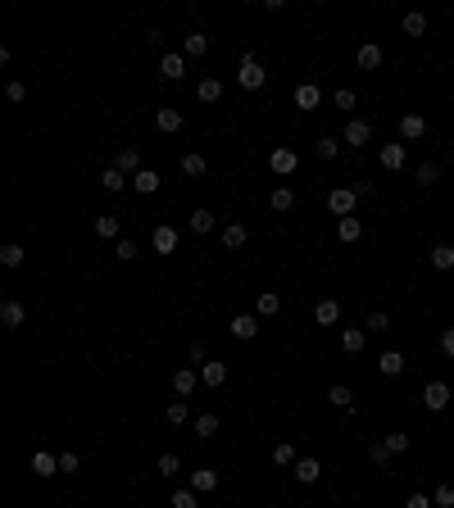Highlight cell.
<instances>
[{"instance_id": "6da1fadb", "label": "cell", "mask_w": 454, "mask_h": 508, "mask_svg": "<svg viewBox=\"0 0 454 508\" xmlns=\"http://www.w3.org/2000/svg\"><path fill=\"white\" fill-rule=\"evenodd\" d=\"M237 82L246 91H259L264 82H268V73H264V64L255 59V54H241V68H237Z\"/></svg>"}, {"instance_id": "7a4b0ae2", "label": "cell", "mask_w": 454, "mask_h": 508, "mask_svg": "<svg viewBox=\"0 0 454 508\" xmlns=\"http://www.w3.org/2000/svg\"><path fill=\"white\" fill-rule=\"evenodd\" d=\"M355 200H359L355 186H336V191L327 195V209H332L336 218H350V214H355Z\"/></svg>"}, {"instance_id": "3957f363", "label": "cell", "mask_w": 454, "mask_h": 508, "mask_svg": "<svg viewBox=\"0 0 454 508\" xmlns=\"http://www.w3.org/2000/svg\"><path fill=\"white\" fill-rule=\"evenodd\" d=\"M268 168H273L277 177H291L295 168H300V154H295V150H286V145H277V150L268 154Z\"/></svg>"}, {"instance_id": "277c9868", "label": "cell", "mask_w": 454, "mask_h": 508, "mask_svg": "<svg viewBox=\"0 0 454 508\" xmlns=\"http://www.w3.org/2000/svg\"><path fill=\"white\" fill-rule=\"evenodd\" d=\"M150 245H155V254H177V227L173 223H159L150 232Z\"/></svg>"}, {"instance_id": "5b68a950", "label": "cell", "mask_w": 454, "mask_h": 508, "mask_svg": "<svg viewBox=\"0 0 454 508\" xmlns=\"http://www.w3.org/2000/svg\"><path fill=\"white\" fill-rule=\"evenodd\" d=\"M159 77H168V82L186 77V54H182V50H164V59H159Z\"/></svg>"}, {"instance_id": "8992f818", "label": "cell", "mask_w": 454, "mask_h": 508, "mask_svg": "<svg viewBox=\"0 0 454 508\" xmlns=\"http://www.w3.org/2000/svg\"><path fill=\"white\" fill-rule=\"evenodd\" d=\"M195 386H200V372H195V368H177L173 372V395H177V400H191Z\"/></svg>"}, {"instance_id": "52a82bcc", "label": "cell", "mask_w": 454, "mask_h": 508, "mask_svg": "<svg viewBox=\"0 0 454 508\" xmlns=\"http://www.w3.org/2000/svg\"><path fill=\"white\" fill-rule=\"evenodd\" d=\"M422 404L432 413H441L445 404H450V386H445V381H427V386H422Z\"/></svg>"}, {"instance_id": "ba28073f", "label": "cell", "mask_w": 454, "mask_h": 508, "mask_svg": "<svg viewBox=\"0 0 454 508\" xmlns=\"http://www.w3.org/2000/svg\"><path fill=\"white\" fill-rule=\"evenodd\" d=\"M227 332L237 336V341H255V336H259V318H255V314H237L232 323H227Z\"/></svg>"}, {"instance_id": "9c48e42d", "label": "cell", "mask_w": 454, "mask_h": 508, "mask_svg": "<svg viewBox=\"0 0 454 508\" xmlns=\"http://www.w3.org/2000/svg\"><path fill=\"white\" fill-rule=\"evenodd\" d=\"M114 168H119L123 177H137L141 168H146V163H141V150H132V145H123V150L114 154Z\"/></svg>"}, {"instance_id": "30bf717a", "label": "cell", "mask_w": 454, "mask_h": 508, "mask_svg": "<svg viewBox=\"0 0 454 508\" xmlns=\"http://www.w3.org/2000/svg\"><path fill=\"white\" fill-rule=\"evenodd\" d=\"M341 141H346V145H368V141H373V123H368V119H350Z\"/></svg>"}, {"instance_id": "8fae6325", "label": "cell", "mask_w": 454, "mask_h": 508, "mask_svg": "<svg viewBox=\"0 0 454 508\" xmlns=\"http://www.w3.org/2000/svg\"><path fill=\"white\" fill-rule=\"evenodd\" d=\"M404 159H409V150H404V145H382V150H377V163L386 168V173H400Z\"/></svg>"}, {"instance_id": "7c38bea8", "label": "cell", "mask_w": 454, "mask_h": 508, "mask_svg": "<svg viewBox=\"0 0 454 508\" xmlns=\"http://www.w3.org/2000/svg\"><path fill=\"white\" fill-rule=\"evenodd\" d=\"M295 481L300 486H318V476H323V467H318V458H295Z\"/></svg>"}, {"instance_id": "4fadbf2b", "label": "cell", "mask_w": 454, "mask_h": 508, "mask_svg": "<svg viewBox=\"0 0 454 508\" xmlns=\"http://www.w3.org/2000/svg\"><path fill=\"white\" fill-rule=\"evenodd\" d=\"M355 64L364 68V73H373V68H382V45H373V41H364L355 50Z\"/></svg>"}, {"instance_id": "5bb4252c", "label": "cell", "mask_w": 454, "mask_h": 508, "mask_svg": "<svg viewBox=\"0 0 454 508\" xmlns=\"http://www.w3.org/2000/svg\"><path fill=\"white\" fill-rule=\"evenodd\" d=\"M400 136L404 141H422V136H427V119H422V114H404V119H400Z\"/></svg>"}, {"instance_id": "9a60e30c", "label": "cell", "mask_w": 454, "mask_h": 508, "mask_svg": "<svg viewBox=\"0 0 454 508\" xmlns=\"http://www.w3.org/2000/svg\"><path fill=\"white\" fill-rule=\"evenodd\" d=\"M191 490H195V495H214V490H218V472H214V467L191 472Z\"/></svg>"}, {"instance_id": "2e32d148", "label": "cell", "mask_w": 454, "mask_h": 508, "mask_svg": "<svg viewBox=\"0 0 454 508\" xmlns=\"http://www.w3.org/2000/svg\"><path fill=\"white\" fill-rule=\"evenodd\" d=\"M55 472H59V454L37 449V454H32V476H41V481H46V476H55Z\"/></svg>"}, {"instance_id": "e0dca14e", "label": "cell", "mask_w": 454, "mask_h": 508, "mask_svg": "<svg viewBox=\"0 0 454 508\" xmlns=\"http://www.w3.org/2000/svg\"><path fill=\"white\" fill-rule=\"evenodd\" d=\"M223 381H227V363H218V358L200 363V386H223Z\"/></svg>"}, {"instance_id": "ac0fdd59", "label": "cell", "mask_w": 454, "mask_h": 508, "mask_svg": "<svg viewBox=\"0 0 454 508\" xmlns=\"http://www.w3.org/2000/svg\"><path fill=\"white\" fill-rule=\"evenodd\" d=\"M327 400H332L341 413H350V409H355V390H350L346 381H336V386H327Z\"/></svg>"}, {"instance_id": "d6986e66", "label": "cell", "mask_w": 454, "mask_h": 508, "mask_svg": "<svg viewBox=\"0 0 454 508\" xmlns=\"http://www.w3.org/2000/svg\"><path fill=\"white\" fill-rule=\"evenodd\" d=\"M377 372H382V377H400V372H404V354H400V349H386V354L377 358Z\"/></svg>"}, {"instance_id": "ffe728a7", "label": "cell", "mask_w": 454, "mask_h": 508, "mask_svg": "<svg viewBox=\"0 0 454 508\" xmlns=\"http://www.w3.org/2000/svg\"><path fill=\"white\" fill-rule=\"evenodd\" d=\"M318 100H323V91H318L314 82H300V87H295V109H318Z\"/></svg>"}, {"instance_id": "44dd1931", "label": "cell", "mask_w": 454, "mask_h": 508, "mask_svg": "<svg viewBox=\"0 0 454 508\" xmlns=\"http://www.w3.org/2000/svg\"><path fill=\"white\" fill-rule=\"evenodd\" d=\"M132 186H137L141 195H155V191H159V186H164V177L155 173V168H141V173L132 177Z\"/></svg>"}, {"instance_id": "7402d4cb", "label": "cell", "mask_w": 454, "mask_h": 508, "mask_svg": "<svg viewBox=\"0 0 454 508\" xmlns=\"http://www.w3.org/2000/svg\"><path fill=\"white\" fill-rule=\"evenodd\" d=\"M255 314H259V318H277L282 314V295L277 291H264L259 300H255Z\"/></svg>"}, {"instance_id": "603a6c76", "label": "cell", "mask_w": 454, "mask_h": 508, "mask_svg": "<svg viewBox=\"0 0 454 508\" xmlns=\"http://www.w3.org/2000/svg\"><path fill=\"white\" fill-rule=\"evenodd\" d=\"M214 223H218V218L209 214V209H195V214L186 218V227H191L195 236H209V232H214Z\"/></svg>"}, {"instance_id": "cb8c5ba5", "label": "cell", "mask_w": 454, "mask_h": 508, "mask_svg": "<svg viewBox=\"0 0 454 508\" xmlns=\"http://www.w3.org/2000/svg\"><path fill=\"white\" fill-rule=\"evenodd\" d=\"M336 236L346 241V245H355V241L364 236V223H359L355 214H350V218H341V223H336Z\"/></svg>"}, {"instance_id": "d4e9b609", "label": "cell", "mask_w": 454, "mask_h": 508, "mask_svg": "<svg viewBox=\"0 0 454 508\" xmlns=\"http://www.w3.org/2000/svg\"><path fill=\"white\" fill-rule=\"evenodd\" d=\"M182 54H191V59L209 54V37H205V32H186V37H182Z\"/></svg>"}, {"instance_id": "484cf974", "label": "cell", "mask_w": 454, "mask_h": 508, "mask_svg": "<svg viewBox=\"0 0 454 508\" xmlns=\"http://www.w3.org/2000/svg\"><path fill=\"white\" fill-rule=\"evenodd\" d=\"M268 205L277 209V214H291V209H295V191H291V186H277V191L268 195Z\"/></svg>"}, {"instance_id": "4316f807", "label": "cell", "mask_w": 454, "mask_h": 508, "mask_svg": "<svg viewBox=\"0 0 454 508\" xmlns=\"http://www.w3.org/2000/svg\"><path fill=\"white\" fill-rule=\"evenodd\" d=\"M195 96L205 100V105H218V100H223V82H218V77H205V82L195 87Z\"/></svg>"}, {"instance_id": "83f0119b", "label": "cell", "mask_w": 454, "mask_h": 508, "mask_svg": "<svg viewBox=\"0 0 454 508\" xmlns=\"http://www.w3.org/2000/svg\"><path fill=\"white\" fill-rule=\"evenodd\" d=\"M155 128L159 132H182V114H177V109H159V114H155Z\"/></svg>"}, {"instance_id": "f1b7e54d", "label": "cell", "mask_w": 454, "mask_h": 508, "mask_svg": "<svg viewBox=\"0 0 454 508\" xmlns=\"http://www.w3.org/2000/svg\"><path fill=\"white\" fill-rule=\"evenodd\" d=\"M295 458H300V454H295V445H291V440L273 445V463H277V467H295Z\"/></svg>"}, {"instance_id": "f546056e", "label": "cell", "mask_w": 454, "mask_h": 508, "mask_svg": "<svg viewBox=\"0 0 454 508\" xmlns=\"http://www.w3.org/2000/svg\"><path fill=\"white\" fill-rule=\"evenodd\" d=\"M96 236H100V241H123V236H119V218L100 214V218H96Z\"/></svg>"}, {"instance_id": "4dcf8cb0", "label": "cell", "mask_w": 454, "mask_h": 508, "mask_svg": "<svg viewBox=\"0 0 454 508\" xmlns=\"http://www.w3.org/2000/svg\"><path fill=\"white\" fill-rule=\"evenodd\" d=\"M223 245L227 250H241V245H246V223H227V227H223Z\"/></svg>"}, {"instance_id": "1f68e13d", "label": "cell", "mask_w": 454, "mask_h": 508, "mask_svg": "<svg viewBox=\"0 0 454 508\" xmlns=\"http://www.w3.org/2000/svg\"><path fill=\"white\" fill-rule=\"evenodd\" d=\"M23 318H28V314H23V304H14V300L0 304V323H5V327H23Z\"/></svg>"}, {"instance_id": "d6a6232c", "label": "cell", "mask_w": 454, "mask_h": 508, "mask_svg": "<svg viewBox=\"0 0 454 508\" xmlns=\"http://www.w3.org/2000/svg\"><path fill=\"white\" fill-rule=\"evenodd\" d=\"M128 182H132V177H123L119 168H105V173H100V186H105L109 195H119V191H123V186H128Z\"/></svg>"}, {"instance_id": "836d02e7", "label": "cell", "mask_w": 454, "mask_h": 508, "mask_svg": "<svg viewBox=\"0 0 454 508\" xmlns=\"http://www.w3.org/2000/svg\"><path fill=\"white\" fill-rule=\"evenodd\" d=\"M341 345H346L350 354H359V349L368 345V332H359V327H346V332H341Z\"/></svg>"}, {"instance_id": "e575fe53", "label": "cell", "mask_w": 454, "mask_h": 508, "mask_svg": "<svg viewBox=\"0 0 454 508\" xmlns=\"http://www.w3.org/2000/svg\"><path fill=\"white\" fill-rule=\"evenodd\" d=\"M413 182H422V186H432V182H441V163H418V168H413Z\"/></svg>"}, {"instance_id": "d590c367", "label": "cell", "mask_w": 454, "mask_h": 508, "mask_svg": "<svg viewBox=\"0 0 454 508\" xmlns=\"http://www.w3.org/2000/svg\"><path fill=\"white\" fill-rule=\"evenodd\" d=\"M314 318H318V323H323V327H332V323H336V318H341V304H336V300H318V309H314Z\"/></svg>"}, {"instance_id": "8d00e7d4", "label": "cell", "mask_w": 454, "mask_h": 508, "mask_svg": "<svg viewBox=\"0 0 454 508\" xmlns=\"http://www.w3.org/2000/svg\"><path fill=\"white\" fill-rule=\"evenodd\" d=\"M164 418H168V427H182V422H195V418H191V409H186V400H173Z\"/></svg>"}, {"instance_id": "74e56055", "label": "cell", "mask_w": 454, "mask_h": 508, "mask_svg": "<svg viewBox=\"0 0 454 508\" xmlns=\"http://www.w3.org/2000/svg\"><path fill=\"white\" fill-rule=\"evenodd\" d=\"M182 173L186 177H205L209 173V159H205V154H186V159H182Z\"/></svg>"}, {"instance_id": "f35d334b", "label": "cell", "mask_w": 454, "mask_h": 508, "mask_svg": "<svg viewBox=\"0 0 454 508\" xmlns=\"http://www.w3.org/2000/svg\"><path fill=\"white\" fill-rule=\"evenodd\" d=\"M0 263H5V268H19V263H23V245H19V241L0 245Z\"/></svg>"}, {"instance_id": "ab89813d", "label": "cell", "mask_w": 454, "mask_h": 508, "mask_svg": "<svg viewBox=\"0 0 454 508\" xmlns=\"http://www.w3.org/2000/svg\"><path fill=\"white\" fill-rule=\"evenodd\" d=\"M191 427H195V436H205V440H209V436H218V418H214V413H200Z\"/></svg>"}, {"instance_id": "60d3db41", "label": "cell", "mask_w": 454, "mask_h": 508, "mask_svg": "<svg viewBox=\"0 0 454 508\" xmlns=\"http://www.w3.org/2000/svg\"><path fill=\"white\" fill-rule=\"evenodd\" d=\"M432 268H441V272L454 268V245H436L432 250Z\"/></svg>"}, {"instance_id": "b9f144b4", "label": "cell", "mask_w": 454, "mask_h": 508, "mask_svg": "<svg viewBox=\"0 0 454 508\" xmlns=\"http://www.w3.org/2000/svg\"><path fill=\"white\" fill-rule=\"evenodd\" d=\"M314 150H318V159H336V154H341V141H336V136H318Z\"/></svg>"}, {"instance_id": "7bdbcfd3", "label": "cell", "mask_w": 454, "mask_h": 508, "mask_svg": "<svg viewBox=\"0 0 454 508\" xmlns=\"http://www.w3.org/2000/svg\"><path fill=\"white\" fill-rule=\"evenodd\" d=\"M404 32L422 37V32H427V14H404Z\"/></svg>"}, {"instance_id": "ee69618b", "label": "cell", "mask_w": 454, "mask_h": 508, "mask_svg": "<svg viewBox=\"0 0 454 508\" xmlns=\"http://www.w3.org/2000/svg\"><path fill=\"white\" fill-rule=\"evenodd\" d=\"M382 445H386L391 454H404V449H409V436H404V431H391V436H386V440H382Z\"/></svg>"}, {"instance_id": "f6af8a7d", "label": "cell", "mask_w": 454, "mask_h": 508, "mask_svg": "<svg viewBox=\"0 0 454 508\" xmlns=\"http://www.w3.org/2000/svg\"><path fill=\"white\" fill-rule=\"evenodd\" d=\"M159 472L164 476H177V472H182V458H177V454H159Z\"/></svg>"}, {"instance_id": "bcb514c9", "label": "cell", "mask_w": 454, "mask_h": 508, "mask_svg": "<svg viewBox=\"0 0 454 508\" xmlns=\"http://www.w3.org/2000/svg\"><path fill=\"white\" fill-rule=\"evenodd\" d=\"M364 332H391V318L382 314V309H377V314H368V327H364Z\"/></svg>"}, {"instance_id": "7dc6e473", "label": "cell", "mask_w": 454, "mask_h": 508, "mask_svg": "<svg viewBox=\"0 0 454 508\" xmlns=\"http://www.w3.org/2000/svg\"><path fill=\"white\" fill-rule=\"evenodd\" d=\"M114 254H119V259H137V241H114Z\"/></svg>"}, {"instance_id": "c3c4849f", "label": "cell", "mask_w": 454, "mask_h": 508, "mask_svg": "<svg viewBox=\"0 0 454 508\" xmlns=\"http://www.w3.org/2000/svg\"><path fill=\"white\" fill-rule=\"evenodd\" d=\"M173 508H200L195 504V490H173Z\"/></svg>"}, {"instance_id": "681fc988", "label": "cell", "mask_w": 454, "mask_h": 508, "mask_svg": "<svg viewBox=\"0 0 454 508\" xmlns=\"http://www.w3.org/2000/svg\"><path fill=\"white\" fill-rule=\"evenodd\" d=\"M368 458H373V467H386V463H391V449H386V445H373V449H368Z\"/></svg>"}, {"instance_id": "f907efd6", "label": "cell", "mask_w": 454, "mask_h": 508, "mask_svg": "<svg viewBox=\"0 0 454 508\" xmlns=\"http://www.w3.org/2000/svg\"><path fill=\"white\" fill-rule=\"evenodd\" d=\"M77 467H82V458H77L73 449H64V454H59V472H77Z\"/></svg>"}, {"instance_id": "816d5d0a", "label": "cell", "mask_w": 454, "mask_h": 508, "mask_svg": "<svg viewBox=\"0 0 454 508\" xmlns=\"http://www.w3.org/2000/svg\"><path fill=\"white\" fill-rule=\"evenodd\" d=\"M432 499H436V508H454V486H441Z\"/></svg>"}, {"instance_id": "f5cc1de1", "label": "cell", "mask_w": 454, "mask_h": 508, "mask_svg": "<svg viewBox=\"0 0 454 508\" xmlns=\"http://www.w3.org/2000/svg\"><path fill=\"white\" fill-rule=\"evenodd\" d=\"M5 96H10L14 105H23V100H28V87H23V82H10V87H5Z\"/></svg>"}, {"instance_id": "db71d44e", "label": "cell", "mask_w": 454, "mask_h": 508, "mask_svg": "<svg viewBox=\"0 0 454 508\" xmlns=\"http://www.w3.org/2000/svg\"><path fill=\"white\" fill-rule=\"evenodd\" d=\"M441 354L454 358V327H445V332H441Z\"/></svg>"}, {"instance_id": "11a10c76", "label": "cell", "mask_w": 454, "mask_h": 508, "mask_svg": "<svg viewBox=\"0 0 454 508\" xmlns=\"http://www.w3.org/2000/svg\"><path fill=\"white\" fill-rule=\"evenodd\" d=\"M404 508H436V499H427V495H409V499H404Z\"/></svg>"}, {"instance_id": "9f6ffc18", "label": "cell", "mask_w": 454, "mask_h": 508, "mask_svg": "<svg viewBox=\"0 0 454 508\" xmlns=\"http://www.w3.org/2000/svg\"><path fill=\"white\" fill-rule=\"evenodd\" d=\"M336 105H341V109H355V91H336Z\"/></svg>"}, {"instance_id": "6f0895ef", "label": "cell", "mask_w": 454, "mask_h": 508, "mask_svg": "<svg viewBox=\"0 0 454 508\" xmlns=\"http://www.w3.org/2000/svg\"><path fill=\"white\" fill-rule=\"evenodd\" d=\"M450 295H454V286H450Z\"/></svg>"}]
</instances>
